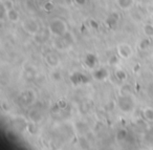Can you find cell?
<instances>
[{"label": "cell", "instance_id": "cell-1", "mask_svg": "<svg viewBox=\"0 0 153 150\" xmlns=\"http://www.w3.org/2000/svg\"><path fill=\"white\" fill-rule=\"evenodd\" d=\"M47 28H48L49 32H51V36L55 37V38L64 36V35L68 33V25H67V23H66V21L59 17L53 18V19L49 21Z\"/></svg>", "mask_w": 153, "mask_h": 150}, {"label": "cell", "instance_id": "cell-2", "mask_svg": "<svg viewBox=\"0 0 153 150\" xmlns=\"http://www.w3.org/2000/svg\"><path fill=\"white\" fill-rule=\"evenodd\" d=\"M22 28L28 35L36 36L41 31V25L35 18H27L22 22Z\"/></svg>", "mask_w": 153, "mask_h": 150}, {"label": "cell", "instance_id": "cell-3", "mask_svg": "<svg viewBox=\"0 0 153 150\" xmlns=\"http://www.w3.org/2000/svg\"><path fill=\"white\" fill-rule=\"evenodd\" d=\"M117 106L124 112H130L134 108V100L130 96H120L117 97Z\"/></svg>", "mask_w": 153, "mask_h": 150}, {"label": "cell", "instance_id": "cell-4", "mask_svg": "<svg viewBox=\"0 0 153 150\" xmlns=\"http://www.w3.org/2000/svg\"><path fill=\"white\" fill-rule=\"evenodd\" d=\"M117 56L121 57L122 59H129V58L132 57L133 55V49H132V46L128 43H120L117 46Z\"/></svg>", "mask_w": 153, "mask_h": 150}, {"label": "cell", "instance_id": "cell-5", "mask_svg": "<svg viewBox=\"0 0 153 150\" xmlns=\"http://www.w3.org/2000/svg\"><path fill=\"white\" fill-rule=\"evenodd\" d=\"M44 61L46 63V65L48 67H51V69L53 68H58L61 63V60H60V56L58 55L55 51H51V53H47L45 55Z\"/></svg>", "mask_w": 153, "mask_h": 150}, {"label": "cell", "instance_id": "cell-6", "mask_svg": "<svg viewBox=\"0 0 153 150\" xmlns=\"http://www.w3.org/2000/svg\"><path fill=\"white\" fill-rule=\"evenodd\" d=\"M135 0H117V4L120 7L121 10L124 11H129L134 7Z\"/></svg>", "mask_w": 153, "mask_h": 150}, {"label": "cell", "instance_id": "cell-7", "mask_svg": "<svg viewBox=\"0 0 153 150\" xmlns=\"http://www.w3.org/2000/svg\"><path fill=\"white\" fill-rule=\"evenodd\" d=\"M5 13H7V19H9V21L16 23V22H18L20 20V14L18 13V11H16L15 9L7 11Z\"/></svg>", "mask_w": 153, "mask_h": 150}, {"label": "cell", "instance_id": "cell-8", "mask_svg": "<svg viewBox=\"0 0 153 150\" xmlns=\"http://www.w3.org/2000/svg\"><path fill=\"white\" fill-rule=\"evenodd\" d=\"M143 34L146 38L152 39L153 38V24L146 23L143 26Z\"/></svg>", "mask_w": 153, "mask_h": 150}, {"label": "cell", "instance_id": "cell-9", "mask_svg": "<svg viewBox=\"0 0 153 150\" xmlns=\"http://www.w3.org/2000/svg\"><path fill=\"white\" fill-rule=\"evenodd\" d=\"M132 93V89H131V86L129 84H124L121 86L120 88V96H130Z\"/></svg>", "mask_w": 153, "mask_h": 150}, {"label": "cell", "instance_id": "cell-10", "mask_svg": "<svg viewBox=\"0 0 153 150\" xmlns=\"http://www.w3.org/2000/svg\"><path fill=\"white\" fill-rule=\"evenodd\" d=\"M143 114H144V118L146 119L149 122H153V108L152 107H147L144 109L143 111Z\"/></svg>", "mask_w": 153, "mask_h": 150}, {"label": "cell", "instance_id": "cell-11", "mask_svg": "<svg viewBox=\"0 0 153 150\" xmlns=\"http://www.w3.org/2000/svg\"><path fill=\"white\" fill-rule=\"evenodd\" d=\"M2 7L4 9V11H10L12 9H15V5H14V1L13 0H4L3 2H1Z\"/></svg>", "mask_w": 153, "mask_h": 150}, {"label": "cell", "instance_id": "cell-12", "mask_svg": "<svg viewBox=\"0 0 153 150\" xmlns=\"http://www.w3.org/2000/svg\"><path fill=\"white\" fill-rule=\"evenodd\" d=\"M51 79L55 81H60L62 80V75L59 70H57V68H53L51 72Z\"/></svg>", "mask_w": 153, "mask_h": 150}, {"label": "cell", "instance_id": "cell-13", "mask_svg": "<svg viewBox=\"0 0 153 150\" xmlns=\"http://www.w3.org/2000/svg\"><path fill=\"white\" fill-rule=\"evenodd\" d=\"M115 75H117V79H119V80H122V81L125 80L126 77H127V76H126V72H123L122 69H119V70H117V72H115Z\"/></svg>", "mask_w": 153, "mask_h": 150}, {"label": "cell", "instance_id": "cell-14", "mask_svg": "<svg viewBox=\"0 0 153 150\" xmlns=\"http://www.w3.org/2000/svg\"><path fill=\"white\" fill-rule=\"evenodd\" d=\"M76 3H79V4H84V3H85V0H76Z\"/></svg>", "mask_w": 153, "mask_h": 150}, {"label": "cell", "instance_id": "cell-15", "mask_svg": "<svg viewBox=\"0 0 153 150\" xmlns=\"http://www.w3.org/2000/svg\"><path fill=\"white\" fill-rule=\"evenodd\" d=\"M0 1H1V2H3V1H4V0H0Z\"/></svg>", "mask_w": 153, "mask_h": 150}]
</instances>
